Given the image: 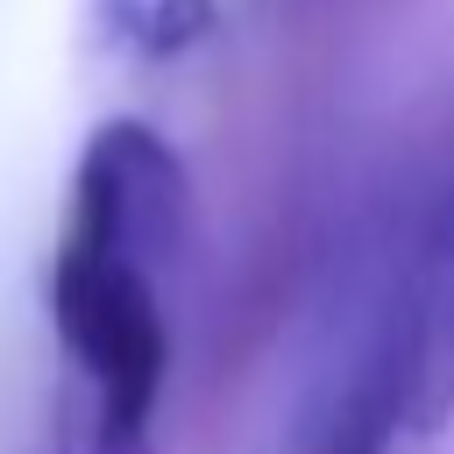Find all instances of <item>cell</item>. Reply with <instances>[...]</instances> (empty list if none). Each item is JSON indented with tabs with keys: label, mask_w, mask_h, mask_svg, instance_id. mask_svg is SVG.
I'll return each mask as SVG.
<instances>
[{
	"label": "cell",
	"mask_w": 454,
	"mask_h": 454,
	"mask_svg": "<svg viewBox=\"0 0 454 454\" xmlns=\"http://www.w3.org/2000/svg\"><path fill=\"white\" fill-rule=\"evenodd\" d=\"M177 213H184V170L163 149V135H149L142 121H106L85 142L64 241H92L156 270V255H170L177 241Z\"/></svg>",
	"instance_id": "cell-2"
},
{
	"label": "cell",
	"mask_w": 454,
	"mask_h": 454,
	"mask_svg": "<svg viewBox=\"0 0 454 454\" xmlns=\"http://www.w3.org/2000/svg\"><path fill=\"white\" fill-rule=\"evenodd\" d=\"M397 433H404V362H397V340L383 333L369 362L333 390L319 426L305 433V454H383Z\"/></svg>",
	"instance_id": "cell-4"
},
{
	"label": "cell",
	"mask_w": 454,
	"mask_h": 454,
	"mask_svg": "<svg viewBox=\"0 0 454 454\" xmlns=\"http://www.w3.org/2000/svg\"><path fill=\"white\" fill-rule=\"evenodd\" d=\"M383 333L397 340V362H404V426L440 433V419L454 411V199L426 227V255Z\"/></svg>",
	"instance_id": "cell-3"
},
{
	"label": "cell",
	"mask_w": 454,
	"mask_h": 454,
	"mask_svg": "<svg viewBox=\"0 0 454 454\" xmlns=\"http://www.w3.org/2000/svg\"><path fill=\"white\" fill-rule=\"evenodd\" d=\"M57 333L92 383V447L99 454H149V419L170 369V333L156 312V277L135 255L64 241L50 277Z\"/></svg>",
	"instance_id": "cell-1"
}]
</instances>
